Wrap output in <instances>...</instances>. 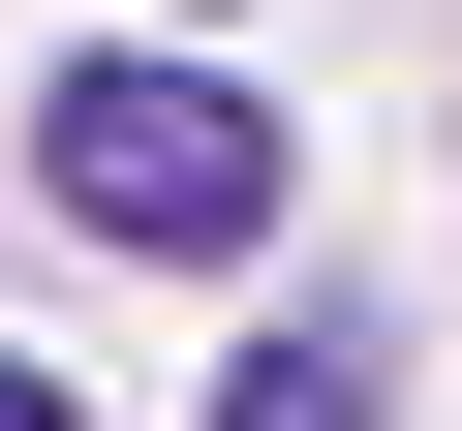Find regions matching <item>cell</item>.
<instances>
[{
  "label": "cell",
  "instance_id": "1",
  "mask_svg": "<svg viewBox=\"0 0 462 431\" xmlns=\"http://www.w3.org/2000/svg\"><path fill=\"white\" fill-rule=\"evenodd\" d=\"M32 185L93 247H278V93L247 62H32Z\"/></svg>",
  "mask_w": 462,
  "mask_h": 431
},
{
  "label": "cell",
  "instance_id": "2",
  "mask_svg": "<svg viewBox=\"0 0 462 431\" xmlns=\"http://www.w3.org/2000/svg\"><path fill=\"white\" fill-rule=\"evenodd\" d=\"M216 431H401V370H370V339H339V308H278V339H247V370H216Z\"/></svg>",
  "mask_w": 462,
  "mask_h": 431
},
{
  "label": "cell",
  "instance_id": "3",
  "mask_svg": "<svg viewBox=\"0 0 462 431\" xmlns=\"http://www.w3.org/2000/svg\"><path fill=\"white\" fill-rule=\"evenodd\" d=\"M0 431H93V400H62V370H0Z\"/></svg>",
  "mask_w": 462,
  "mask_h": 431
}]
</instances>
